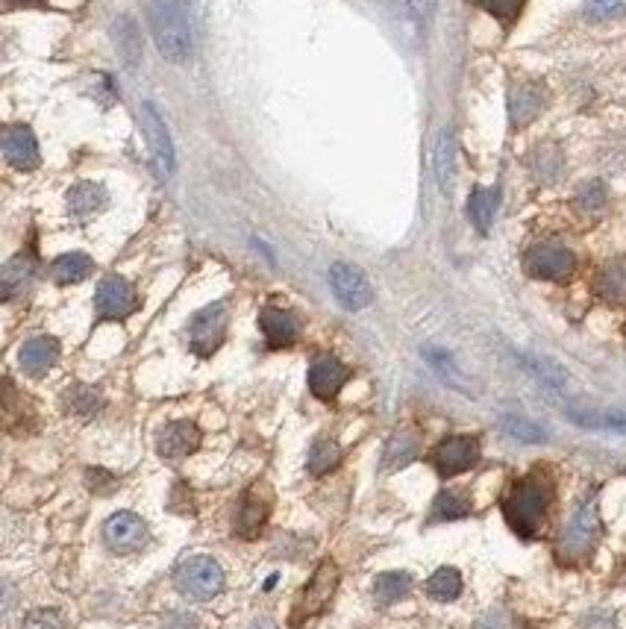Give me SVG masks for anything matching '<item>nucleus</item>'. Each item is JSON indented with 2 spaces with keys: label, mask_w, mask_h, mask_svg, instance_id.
I'll return each mask as SVG.
<instances>
[{
  "label": "nucleus",
  "mask_w": 626,
  "mask_h": 629,
  "mask_svg": "<svg viewBox=\"0 0 626 629\" xmlns=\"http://www.w3.org/2000/svg\"><path fill=\"white\" fill-rule=\"evenodd\" d=\"M150 33L159 53L171 62H186L197 45V15L192 0H153Z\"/></svg>",
  "instance_id": "obj_1"
},
{
  "label": "nucleus",
  "mask_w": 626,
  "mask_h": 629,
  "mask_svg": "<svg viewBox=\"0 0 626 629\" xmlns=\"http://www.w3.org/2000/svg\"><path fill=\"white\" fill-rule=\"evenodd\" d=\"M550 503H553V483L541 471L527 474L524 480L509 485V491L503 494L506 524L521 538H535L544 527Z\"/></svg>",
  "instance_id": "obj_2"
},
{
  "label": "nucleus",
  "mask_w": 626,
  "mask_h": 629,
  "mask_svg": "<svg viewBox=\"0 0 626 629\" xmlns=\"http://www.w3.org/2000/svg\"><path fill=\"white\" fill-rule=\"evenodd\" d=\"M338 580H341V574H338L336 562H321L318 571L312 574V580L306 582V588L294 600V609H291L289 615V627L303 629L312 618H321L330 609V603H333Z\"/></svg>",
  "instance_id": "obj_3"
},
{
  "label": "nucleus",
  "mask_w": 626,
  "mask_h": 629,
  "mask_svg": "<svg viewBox=\"0 0 626 629\" xmlns=\"http://www.w3.org/2000/svg\"><path fill=\"white\" fill-rule=\"evenodd\" d=\"M600 533H603V527H600V512H597V503L591 500V503L579 506L577 515L571 518V524H568V527L562 530V535H559V544H556L559 562H565V565H579V562L591 559V553H594V547H597V541H600Z\"/></svg>",
  "instance_id": "obj_4"
},
{
  "label": "nucleus",
  "mask_w": 626,
  "mask_h": 629,
  "mask_svg": "<svg viewBox=\"0 0 626 629\" xmlns=\"http://www.w3.org/2000/svg\"><path fill=\"white\" fill-rule=\"evenodd\" d=\"M174 582L177 591L189 600H212L224 588V571L212 556H192L177 568Z\"/></svg>",
  "instance_id": "obj_5"
},
{
  "label": "nucleus",
  "mask_w": 626,
  "mask_h": 629,
  "mask_svg": "<svg viewBox=\"0 0 626 629\" xmlns=\"http://www.w3.org/2000/svg\"><path fill=\"white\" fill-rule=\"evenodd\" d=\"M524 271L535 280H553L562 283L577 271V256L565 244L544 242L535 244L524 256Z\"/></svg>",
  "instance_id": "obj_6"
},
{
  "label": "nucleus",
  "mask_w": 626,
  "mask_h": 629,
  "mask_svg": "<svg viewBox=\"0 0 626 629\" xmlns=\"http://www.w3.org/2000/svg\"><path fill=\"white\" fill-rule=\"evenodd\" d=\"M480 453L482 447L477 436H450L438 441V447L433 450V465L444 480H450L477 468Z\"/></svg>",
  "instance_id": "obj_7"
},
{
  "label": "nucleus",
  "mask_w": 626,
  "mask_h": 629,
  "mask_svg": "<svg viewBox=\"0 0 626 629\" xmlns=\"http://www.w3.org/2000/svg\"><path fill=\"white\" fill-rule=\"evenodd\" d=\"M142 124H145L147 145H150L153 171H156L159 180H168L174 174V165H177V159H174V142H171V133H168V124H165L162 112L150 100L142 103Z\"/></svg>",
  "instance_id": "obj_8"
},
{
  "label": "nucleus",
  "mask_w": 626,
  "mask_h": 629,
  "mask_svg": "<svg viewBox=\"0 0 626 629\" xmlns=\"http://www.w3.org/2000/svg\"><path fill=\"white\" fill-rule=\"evenodd\" d=\"M227 324H230V315H227L224 303H212V306L200 309L189 324V344H192L194 353L212 356L227 339Z\"/></svg>",
  "instance_id": "obj_9"
},
{
  "label": "nucleus",
  "mask_w": 626,
  "mask_h": 629,
  "mask_svg": "<svg viewBox=\"0 0 626 629\" xmlns=\"http://www.w3.org/2000/svg\"><path fill=\"white\" fill-rule=\"evenodd\" d=\"M95 306L100 321H124L127 315L136 312L139 297H136V291H133V286H130L124 277L109 274V277H103V283L97 286Z\"/></svg>",
  "instance_id": "obj_10"
},
{
  "label": "nucleus",
  "mask_w": 626,
  "mask_h": 629,
  "mask_svg": "<svg viewBox=\"0 0 626 629\" xmlns=\"http://www.w3.org/2000/svg\"><path fill=\"white\" fill-rule=\"evenodd\" d=\"M330 286H333L338 303L350 312H359L374 300V291H371L368 277L362 274V268L347 265V262H336L330 268Z\"/></svg>",
  "instance_id": "obj_11"
},
{
  "label": "nucleus",
  "mask_w": 626,
  "mask_h": 629,
  "mask_svg": "<svg viewBox=\"0 0 626 629\" xmlns=\"http://www.w3.org/2000/svg\"><path fill=\"white\" fill-rule=\"evenodd\" d=\"M103 541L112 553H136L147 541V524L136 512H118L106 521Z\"/></svg>",
  "instance_id": "obj_12"
},
{
  "label": "nucleus",
  "mask_w": 626,
  "mask_h": 629,
  "mask_svg": "<svg viewBox=\"0 0 626 629\" xmlns=\"http://www.w3.org/2000/svg\"><path fill=\"white\" fill-rule=\"evenodd\" d=\"M3 159L18 168V171H33L39 168L42 162V153H39V142L33 136L30 127L24 124H6L3 127Z\"/></svg>",
  "instance_id": "obj_13"
},
{
  "label": "nucleus",
  "mask_w": 626,
  "mask_h": 629,
  "mask_svg": "<svg viewBox=\"0 0 626 629\" xmlns=\"http://www.w3.org/2000/svg\"><path fill=\"white\" fill-rule=\"evenodd\" d=\"M271 506H274V494L262 483L244 491L239 518H236V533L241 538H256L271 518Z\"/></svg>",
  "instance_id": "obj_14"
},
{
  "label": "nucleus",
  "mask_w": 626,
  "mask_h": 629,
  "mask_svg": "<svg viewBox=\"0 0 626 629\" xmlns=\"http://www.w3.org/2000/svg\"><path fill=\"white\" fill-rule=\"evenodd\" d=\"M347 380H350V368L330 353L318 356L309 368V391L318 400H336Z\"/></svg>",
  "instance_id": "obj_15"
},
{
  "label": "nucleus",
  "mask_w": 626,
  "mask_h": 629,
  "mask_svg": "<svg viewBox=\"0 0 626 629\" xmlns=\"http://www.w3.org/2000/svg\"><path fill=\"white\" fill-rule=\"evenodd\" d=\"M259 327H262V336L268 341V347H274V350L291 347L297 341V333H300L297 318L291 315L289 309H280V306H265L259 312Z\"/></svg>",
  "instance_id": "obj_16"
},
{
  "label": "nucleus",
  "mask_w": 626,
  "mask_h": 629,
  "mask_svg": "<svg viewBox=\"0 0 626 629\" xmlns=\"http://www.w3.org/2000/svg\"><path fill=\"white\" fill-rule=\"evenodd\" d=\"M200 438L203 436H200L197 424H192V421H174V424H168L159 433L156 450L165 459H183V456H189V453H194L200 447Z\"/></svg>",
  "instance_id": "obj_17"
},
{
  "label": "nucleus",
  "mask_w": 626,
  "mask_h": 629,
  "mask_svg": "<svg viewBox=\"0 0 626 629\" xmlns=\"http://www.w3.org/2000/svg\"><path fill=\"white\" fill-rule=\"evenodd\" d=\"M18 362H21V368H24L27 377H45L50 368L59 362V341L50 339V336L30 339L21 347Z\"/></svg>",
  "instance_id": "obj_18"
},
{
  "label": "nucleus",
  "mask_w": 626,
  "mask_h": 629,
  "mask_svg": "<svg viewBox=\"0 0 626 629\" xmlns=\"http://www.w3.org/2000/svg\"><path fill=\"white\" fill-rule=\"evenodd\" d=\"M544 89L538 83H521L512 97H509V118H512V127H527L530 121L538 118V112L544 109Z\"/></svg>",
  "instance_id": "obj_19"
},
{
  "label": "nucleus",
  "mask_w": 626,
  "mask_h": 629,
  "mask_svg": "<svg viewBox=\"0 0 626 629\" xmlns=\"http://www.w3.org/2000/svg\"><path fill=\"white\" fill-rule=\"evenodd\" d=\"M424 353V359L430 362V368L435 371V377L444 383V386H450V388H456V391H462V394H477L474 391V383L465 377V371L453 362V356L447 353V350H438V347H424L421 350Z\"/></svg>",
  "instance_id": "obj_20"
},
{
  "label": "nucleus",
  "mask_w": 626,
  "mask_h": 629,
  "mask_svg": "<svg viewBox=\"0 0 626 629\" xmlns=\"http://www.w3.org/2000/svg\"><path fill=\"white\" fill-rule=\"evenodd\" d=\"M95 271V262L92 256L74 250V253H62L59 259H53L50 265V277L59 283V286H74V283H83L86 277H92Z\"/></svg>",
  "instance_id": "obj_21"
},
{
  "label": "nucleus",
  "mask_w": 626,
  "mask_h": 629,
  "mask_svg": "<svg viewBox=\"0 0 626 629\" xmlns=\"http://www.w3.org/2000/svg\"><path fill=\"white\" fill-rule=\"evenodd\" d=\"M597 294L606 303L621 306L626 303V256H618L612 262H606L597 274Z\"/></svg>",
  "instance_id": "obj_22"
},
{
  "label": "nucleus",
  "mask_w": 626,
  "mask_h": 629,
  "mask_svg": "<svg viewBox=\"0 0 626 629\" xmlns=\"http://www.w3.org/2000/svg\"><path fill=\"white\" fill-rule=\"evenodd\" d=\"M106 203H109V194H106L103 186H97V183H77L68 192V212L74 218H92Z\"/></svg>",
  "instance_id": "obj_23"
},
{
  "label": "nucleus",
  "mask_w": 626,
  "mask_h": 629,
  "mask_svg": "<svg viewBox=\"0 0 626 629\" xmlns=\"http://www.w3.org/2000/svg\"><path fill=\"white\" fill-rule=\"evenodd\" d=\"M435 180H438L441 192H453V180H456V142H453V133L450 130H441L438 133V142H435Z\"/></svg>",
  "instance_id": "obj_24"
},
{
  "label": "nucleus",
  "mask_w": 626,
  "mask_h": 629,
  "mask_svg": "<svg viewBox=\"0 0 626 629\" xmlns=\"http://www.w3.org/2000/svg\"><path fill=\"white\" fill-rule=\"evenodd\" d=\"M435 3L438 0H386L388 12L403 24V27H415L424 30L435 15Z\"/></svg>",
  "instance_id": "obj_25"
},
{
  "label": "nucleus",
  "mask_w": 626,
  "mask_h": 629,
  "mask_svg": "<svg viewBox=\"0 0 626 629\" xmlns=\"http://www.w3.org/2000/svg\"><path fill=\"white\" fill-rule=\"evenodd\" d=\"M568 418L579 427H591V430H615L626 433V409H568Z\"/></svg>",
  "instance_id": "obj_26"
},
{
  "label": "nucleus",
  "mask_w": 626,
  "mask_h": 629,
  "mask_svg": "<svg viewBox=\"0 0 626 629\" xmlns=\"http://www.w3.org/2000/svg\"><path fill=\"white\" fill-rule=\"evenodd\" d=\"M409 591H412V577L406 571H388L374 580V597L380 606L400 603L403 597H409Z\"/></svg>",
  "instance_id": "obj_27"
},
{
  "label": "nucleus",
  "mask_w": 626,
  "mask_h": 629,
  "mask_svg": "<svg viewBox=\"0 0 626 629\" xmlns=\"http://www.w3.org/2000/svg\"><path fill=\"white\" fill-rule=\"evenodd\" d=\"M62 406H65L68 415L92 418L97 409L103 406V397H100V391L92 386H71L65 388V394H62Z\"/></svg>",
  "instance_id": "obj_28"
},
{
  "label": "nucleus",
  "mask_w": 626,
  "mask_h": 629,
  "mask_svg": "<svg viewBox=\"0 0 626 629\" xmlns=\"http://www.w3.org/2000/svg\"><path fill=\"white\" fill-rule=\"evenodd\" d=\"M30 280H33V259L24 256V253L9 259L6 268H3V300L18 297L21 291L30 286Z\"/></svg>",
  "instance_id": "obj_29"
},
{
  "label": "nucleus",
  "mask_w": 626,
  "mask_h": 629,
  "mask_svg": "<svg viewBox=\"0 0 626 629\" xmlns=\"http://www.w3.org/2000/svg\"><path fill=\"white\" fill-rule=\"evenodd\" d=\"M338 462H341V447H338L333 438H315V441H312V447H309V462H306V468H309L312 477L330 474Z\"/></svg>",
  "instance_id": "obj_30"
},
{
  "label": "nucleus",
  "mask_w": 626,
  "mask_h": 629,
  "mask_svg": "<svg viewBox=\"0 0 626 629\" xmlns=\"http://www.w3.org/2000/svg\"><path fill=\"white\" fill-rule=\"evenodd\" d=\"M521 362L527 365L532 377H538L544 386L550 388H565L568 386V371L562 365H556L553 359H544V356H530V353H521Z\"/></svg>",
  "instance_id": "obj_31"
},
{
  "label": "nucleus",
  "mask_w": 626,
  "mask_h": 629,
  "mask_svg": "<svg viewBox=\"0 0 626 629\" xmlns=\"http://www.w3.org/2000/svg\"><path fill=\"white\" fill-rule=\"evenodd\" d=\"M497 212V192L494 189H474L471 200H468V218L474 221V227L480 233H488L491 221Z\"/></svg>",
  "instance_id": "obj_32"
},
{
  "label": "nucleus",
  "mask_w": 626,
  "mask_h": 629,
  "mask_svg": "<svg viewBox=\"0 0 626 629\" xmlns=\"http://www.w3.org/2000/svg\"><path fill=\"white\" fill-rule=\"evenodd\" d=\"M427 594L433 600L450 603L462 594V574L456 568H438L433 577L427 580Z\"/></svg>",
  "instance_id": "obj_33"
},
{
  "label": "nucleus",
  "mask_w": 626,
  "mask_h": 629,
  "mask_svg": "<svg viewBox=\"0 0 626 629\" xmlns=\"http://www.w3.org/2000/svg\"><path fill=\"white\" fill-rule=\"evenodd\" d=\"M115 42H118V50H121L124 62L130 68H136L139 59H142V39H139V30H136V24L130 18L115 21Z\"/></svg>",
  "instance_id": "obj_34"
},
{
  "label": "nucleus",
  "mask_w": 626,
  "mask_h": 629,
  "mask_svg": "<svg viewBox=\"0 0 626 629\" xmlns=\"http://www.w3.org/2000/svg\"><path fill=\"white\" fill-rule=\"evenodd\" d=\"M500 427H503L506 436L518 438L524 444H541V441H547V430L541 424L530 421V418H524V415H506L500 421Z\"/></svg>",
  "instance_id": "obj_35"
},
{
  "label": "nucleus",
  "mask_w": 626,
  "mask_h": 629,
  "mask_svg": "<svg viewBox=\"0 0 626 629\" xmlns=\"http://www.w3.org/2000/svg\"><path fill=\"white\" fill-rule=\"evenodd\" d=\"M471 512V503L468 497L456 494V491H441L435 497L433 503V521H456V518H465Z\"/></svg>",
  "instance_id": "obj_36"
},
{
  "label": "nucleus",
  "mask_w": 626,
  "mask_h": 629,
  "mask_svg": "<svg viewBox=\"0 0 626 629\" xmlns=\"http://www.w3.org/2000/svg\"><path fill=\"white\" fill-rule=\"evenodd\" d=\"M582 9L591 21H618L626 15V0H585Z\"/></svg>",
  "instance_id": "obj_37"
},
{
  "label": "nucleus",
  "mask_w": 626,
  "mask_h": 629,
  "mask_svg": "<svg viewBox=\"0 0 626 629\" xmlns=\"http://www.w3.org/2000/svg\"><path fill=\"white\" fill-rule=\"evenodd\" d=\"M577 206L582 212H588V215H597L606 206V186L600 180L585 183L577 192Z\"/></svg>",
  "instance_id": "obj_38"
},
{
  "label": "nucleus",
  "mask_w": 626,
  "mask_h": 629,
  "mask_svg": "<svg viewBox=\"0 0 626 629\" xmlns=\"http://www.w3.org/2000/svg\"><path fill=\"white\" fill-rule=\"evenodd\" d=\"M480 9H485L488 15H494L497 21H503V24H512L518 15H521V9H524V3L527 0H474Z\"/></svg>",
  "instance_id": "obj_39"
},
{
  "label": "nucleus",
  "mask_w": 626,
  "mask_h": 629,
  "mask_svg": "<svg viewBox=\"0 0 626 629\" xmlns=\"http://www.w3.org/2000/svg\"><path fill=\"white\" fill-rule=\"evenodd\" d=\"M24 629H65V621L56 609H36L27 615Z\"/></svg>",
  "instance_id": "obj_40"
},
{
  "label": "nucleus",
  "mask_w": 626,
  "mask_h": 629,
  "mask_svg": "<svg viewBox=\"0 0 626 629\" xmlns=\"http://www.w3.org/2000/svg\"><path fill=\"white\" fill-rule=\"evenodd\" d=\"M415 453H418V444L412 438H394L386 462H391V465H409L415 459Z\"/></svg>",
  "instance_id": "obj_41"
},
{
  "label": "nucleus",
  "mask_w": 626,
  "mask_h": 629,
  "mask_svg": "<svg viewBox=\"0 0 626 629\" xmlns=\"http://www.w3.org/2000/svg\"><path fill=\"white\" fill-rule=\"evenodd\" d=\"M474 629H506V621L497 612H488V615H482L480 621H477Z\"/></svg>",
  "instance_id": "obj_42"
},
{
  "label": "nucleus",
  "mask_w": 626,
  "mask_h": 629,
  "mask_svg": "<svg viewBox=\"0 0 626 629\" xmlns=\"http://www.w3.org/2000/svg\"><path fill=\"white\" fill-rule=\"evenodd\" d=\"M250 629H277V627H274L271 621H259V624H253V627H250Z\"/></svg>",
  "instance_id": "obj_43"
},
{
  "label": "nucleus",
  "mask_w": 626,
  "mask_h": 629,
  "mask_svg": "<svg viewBox=\"0 0 626 629\" xmlns=\"http://www.w3.org/2000/svg\"><path fill=\"white\" fill-rule=\"evenodd\" d=\"M18 3H39V0H18Z\"/></svg>",
  "instance_id": "obj_44"
}]
</instances>
